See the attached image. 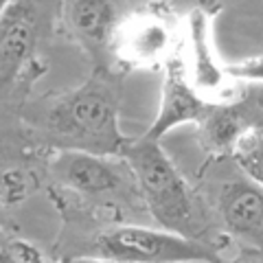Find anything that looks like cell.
I'll list each match as a JSON object with an SVG mask.
<instances>
[{
  "label": "cell",
  "instance_id": "obj_10",
  "mask_svg": "<svg viewBox=\"0 0 263 263\" xmlns=\"http://www.w3.org/2000/svg\"><path fill=\"white\" fill-rule=\"evenodd\" d=\"M70 20L86 40L103 42L114 29L117 11L108 0H77L70 9Z\"/></svg>",
  "mask_w": 263,
  "mask_h": 263
},
{
  "label": "cell",
  "instance_id": "obj_3",
  "mask_svg": "<svg viewBox=\"0 0 263 263\" xmlns=\"http://www.w3.org/2000/svg\"><path fill=\"white\" fill-rule=\"evenodd\" d=\"M97 257L119 263H219L215 250L193 237L145 226H117L95 239Z\"/></svg>",
  "mask_w": 263,
  "mask_h": 263
},
{
  "label": "cell",
  "instance_id": "obj_11",
  "mask_svg": "<svg viewBox=\"0 0 263 263\" xmlns=\"http://www.w3.org/2000/svg\"><path fill=\"white\" fill-rule=\"evenodd\" d=\"M169 46V31L164 24L156 20L141 22L138 27H132L125 40V55L132 62L138 64H149L158 62L164 57V51Z\"/></svg>",
  "mask_w": 263,
  "mask_h": 263
},
{
  "label": "cell",
  "instance_id": "obj_6",
  "mask_svg": "<svg viewBox=\"0 0 263 263\" xmlns=\"http://www.w3.org/2000/svg\"><path fill=\"white\" fill-rule=\"evenodd\" d=\"M219 215L228 233L259 250L263 237V193L261 184L233 182L219 197Z\"/></svg>",
  "mask_w": 263,
  "mask_h": 263
},
{
  "label": "cell",
  "instance_id": "obj_13",
  "mask_svg": "<svg viewBox=\"0 0 263 263\" xmlns=\"http://www.w3.org/2000/svg\"><path fill=\"white\" fill-rule=\"evenodd\" d=\"M27 195V178L18 169H9L0 176V200L5 204H18Z\"/></svg>",
  "mask_w": 263,
  "mask_h": 263
},
{
  "label": "cell",
  "instance_id": "obj_18",
  "mask_svg": "<svg viewBox=\"0 0 263 263\" xmlns=\"http://www.w3.org/2000/svg\"><path fill=\"white\" fill-rule=\"evenodd\" d=\"M237 263H261V259H259V250H254L248 259H241V261H237Z\"/></svg>",
  "mask_w": 263,
  "mask_h": 263
},
{
  "label": "cell",
  "instance_id": "obj_8",
  "mask_svg": "<svg viewBox=\"0 0 263 263\" xmlns=\"http://www.w3.org/2000/svg\"><path fill=\"white\" fill-rule=\"evenodd\" d=\"M55 171L66 184L81 193H105L119 186V174L99 154L62 149L55 160Z\"/></svg>",
  "mask_w": 263,
  "mask_h": 263
},
{
  "label": "cell",
  "instance_id": "obj_2",
  "mask_svg": "<svg viewBox=\"0 0 263 263\" xmlns=\"http://www.w3.org/2000/svg\"><path fill=\"white\" fill-rule=\"evenodd\" d=\"M121 156L134 171L147 206L158 224L169 233L189 237L195 230L193 195L160 147V141H149L145 136L132 143L127 141Z\"/></svg>",
  "mask_w": 263,
  "mask_h": 263
},
{
  "label": "cell",
  "instance_id": "obj_14",
  "mask_svg": "<svg viewBox=\"0 0 263 263\" xmlns=\"http://www.w3.org/2000/svg\"><path fill=\"white\" fill-rule=\"evenodd\" d=\"M11 250H13V257L18 263H44L42 252H40L35 246H31L22 239H11Z\"/></svg>",
  "mask_w": 263,
  "mask_h": 263
},
{
  "label": "cell",
  "instance_id": "obj_16",
  "mask_svg": "<svg viewBox=\"0 0 263 263\" xmlns=\"http://www.w3.org/2000/svg\"><path fill=\"white\" fill-rule=\"evenodd\" d=\"M0 263H18L11 250V239H7L5 233H0Z\"/></svg>",
  "mask_w": 263,
  "mask_h": 263
},
{
  "label": "cell",
  "instance_id": "obj_7",
  "mask_svg": "<svg viewBox=\"0 0 263 263\" xmlns=\"http://www.w3.org/2000/svg\"><path fill=\"white\" fill-rule=\"evenodd\" d=\"M259 114H261L259 97L239 99L235 103H224V105H211L206 117L200 121L204 147L215 154L230 152L235 138L241 132L254 125H261Z\"/></svg>",
  "mask_w": 263,
  "mask_h": 263
},
{
  "label": "cell",
  "instance_id": "obj_19",
  "mask_svg": "<svg viewBox=\"0 0 263 263\" xmlns=\"http://www.w3.org/2000/svg\"><path fill=\"white\" fill-rule=\"evenodd\" d=\"M9 3H11V0H0V13L7 9V5H9Z\"/></svg>",
  "mask_w": 263,
  "mask_h": 263
},
{
  "label": "cell",
  "instance_id": "obj_12",
  "mask_svg": "<svg viewBox=\"0 0 263 263\" xmlns=\"http://www.w3.org/2000/svg\"><path fill=\"white\" fill-rule=\"evenodd\" d=\"M261 149H263V138H261V125L248 127L235 138L230 154L235 156L237 164L241 167L246 178L254 184H261Z\"/></svg>",
  "mask_w": 263,
  "mask_h": 263
},
{
  "label": "cell",
  "instance_id": "obj_9",
  "mask_svg": "<svg viewBox=\"0 0 263 263\" xmlns=\"http://www.w3.org/2000/svg\"><path fill=\"white\" fill-rule=\"evenodd\" d=\"M189 44L193 60V88L197 92H213L224 81V68L217 64L211 46L209 15L202 9H195L189 18Z\"/></svg>",
  "mask_w": 263,
  "mask_h": 263
},
{
  "label": "cell",
  "instance_id": "obj_1",
  "mask_svg": "<svg viewBox=\"0 0 263 263\" xmlns=\"http://www.w3.org/2000/svg\"><path fill=\"white\" fill-rule=\"evenodd\" d=\"M48 129L66 149L90 154H121L127 138L119 127L117 97L103 84H86L66 95L48 112Z\"/></svg>",
  "mask_w": 263,
  "mask_h": 263
},
{
  "label": "cell",
  "instance_id": "obj_5",
  "mask_svg": "<svg viewBox=\"0 0 263 263\" xmlns=\"http://www.w3.org/2000/svg\"><path fill=\"white\" fill-rule=\"evenodd\" d=\"M35 15L31 7L11 0L0 13V88L20 75L35 46Z\"/></svg>",
  "mask_w": 263,
  "mask_h": 263
},
{
  "label": "cell",
  "instance_id": "obj_17",
  "mask_svg": "<svg viewBox=\"0 0 263 263\" xmlns=\"http://www.w3.org/2000/svg\"><path fill=\"white\" fill-rule=\"evenodd\" d=\"M66 263H119V261H112V259H103V257H77V259H70Z\"/></svg>",
  "mask_w": 263,
  "mask_h": 263
},
{
  "label": "cell",
  "instance_id": "obj_4",
  "mask_svg": "<svg viewBox=\"0 0 263 263\" xmlns=\"http://www.w3.org/2000/svg\"><path fill=\"white\" fill-rule=\"evenodd\" d=\"M164 62L167 64H164L160 110L149 129L145 132V138L149 141H160L167 132L184 123H200L213 105L204 101L202 95L189 84L184 66L178 57H167Z\"/></svg>",
  "mask_w": 263,
  "mask_h": 263
},
{
  "label": "cell",
  "instance_id": "obj_15",
  "mask_svg": "<svg viewBox=\"0 0 263 263\" xmlns=\"http://www.w3.org/2000/svg\"><path fill=\"white\" fill-rule=\"evenodd\" d=\"M226 72L235 75L237 79H252L254 84H259V79H261V57H254V60L250 62V68L246 64H241V66H230V68H226Z\"/></svg>",
  "mask_w": 263,
  "mask_h": 263
}]
</instances>
